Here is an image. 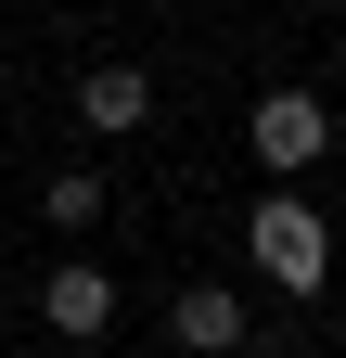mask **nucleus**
<instances>
[{"label":"nucleus","instance_id":"obj_2","mask_svg":"<svg viewBox=\"0 0 346 358\" xmlns=\"http://www.w3.org/2000/svg\"><path fill=\"white\" fill-rule=\"evenodd\" d=\"M244 141H256V166H270V179H295V166L333 154V115H321V90H270V103L244 115Z\"/></svg>","mask_w":346,"mask_h":358},{"label":"nucleus","instance_id":"obj_4","mask_svg":"<svg viewBox=\"0 0 346 358\" xmlns=\"http://www.w3.org/2000/svg\"><path fill=\"white\" fill-rule=\"evenodd\" d=\"M167 333H180V358H231V345H244V294H231V282H180Z\"/></svg>","mask_w":346,"mask_h":358},{"label":"nucleus","instance_id":"obj_3","mask_svg":"<svg viewBox=\"0 0 346 358\" xmlns=\"http://www.w3.org/2000/svg\"><path fill=\"white\" fill-rule=\"evenodd\" d=\"M39 320H52V333H77V345H103V333H116V282H103L90 256H64L52 282H39Z\"/></svg>","mask_w":346,"mask_h":358},{"label":"nucleus","instance_id":"obj_5","mask_svg":"<svg viewBox=\"0 0 346 358\" xmlns=\"http://www.w3.org/2000/svg\"><path fill=\"white\" fill-rule=\"evenodd\" d=\"M77 115H90V128H103V141H128V128H141V115H154V77L103 52L90 77H77Z\"/></svg>","mask_w":346,"mask_h":358},{"label":"nucleus","instance_id":"obj_1","mask_svg":"<svg viewBox=\"0 0 346 358\" xmlns=\"http://www.w3.org/2000/svg\"><path fill=\"white\" fill-rule=\"evenodd\" d=\"M244 256L270 268L282 294H321L333 282V231H321V205H295V192H270V205L244 217Z\"/></svg>","mask_w":346,"mask_h":358},{"label":"nucleus","instance_id":"obj_6","mask_svg":"<svg viewBox=\"0 0 346 358\" xmlns=\"http://www.w3.org/2000/svg\"><path fill=\"white\" fill-rule=\"evenodd\" d=\"M39 205H52V231H90V217H103V166H64Z\"/></svg>","mask_w":346,"mask_h":358}]
</instances>
